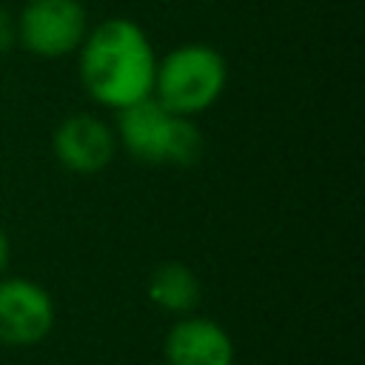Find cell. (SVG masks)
<instances>
[{"mask_svg": "<svg viewBox=\"0 0 365 365\" xmlns=\"http://www.w3.org/2000/svg\"><path fill=\"white\" fill-rule=\"evenodd\" d=\"M14 43H17V26H14V17L0 6V54H6Z\"/></svg>", "mask_w": 365, "mask_h": 365, "instance_id": "9c48e42d", "label": "cell"}, {"mask_svg": "<svg viewBox=\"0 0 365 365\" xmlns=\"http://www.w3.org/2000/svg\"><path fill=\"white\" fill-rule=\"evenodd\" d=\"M165 365H234L231 334L208 317H180L163 342Z\"/></svg>", "mask_w": 365, "mask_h": 365, "instance_id": "52a82bcc", "label": "cell"}, {"mask_svg": "<svg viewBox=\"0 0 365 365\" xmlns=\"http://www.w3.org/2000/svg\"><path fill=\"white\" fill-rule=\"evenodd\" d=\"M54 157L66 171L74 174H97L111 165L117 154V134L114 128L91 114V111H77L68 114L51 137Z\"/></svg>", "mask_w": 365, "mask_h": 365, "instance_id": "8992f818", "label": "cell"}, {"mask_svg": "<svg viewBox=\"0 0 365 365\" xmlns=\"http://www.w3.org/2000/svg\"><path fill=\"white\" fill-rule=\"evenodd\" d=\"M148 299L168 311V314H177V317H185V314H194V308L200 305V297H202V285H200V277L185 265V262H163L151 271L148 277Z\"/></svg>", "mask_w": 365, "mask_h": 365, "instance_id": "ba28073f", "label": "cell"}, {"mask_svg": "<svg viewBox=\"0 0 365 365\" xmlns=\"http://www.w3.org/2000/svg\"><path fill=\"white\" fill-rule=\"evenodd\" d=\"M77 71L86 94L123 111L154 91L157 54L148 34L128 17H108L88 29L77 48Z\"/></svg>", "mask_w": 365, "mask_h": 365, "instance_id": "6da1fadb", "label": "cell"}, {"mask_svg": "<svg viewBox=\"0 0 365 365\" xmlns=\"http://www.w3.org/2000/svg\"><path fill=\"white\" fill-rule=\"evenodd\" d=\"M51 294L26 277H0V342L37 345L54 328Z\"/></svg>", "mask_w": 365, "mask_h": 365, "instance_id": "5b68a950", "label": "cell"}, {"mask_svg": "<svg viewBox=\"0 0 365 365\" xmlns=\"http://www.w3.org/2000/svg\"><path fill=\"white\" fill-rule=\"evenodd\" d=\"M117 145L145 165H194L205 154V137L194 117L163 108L145 97L117 111Z\"/></svg>", "mask_w": 365, "mask_h": 365, "instance_id": "7a4b0ae2", "label": "cell"}, {"mask_svg": "<svg viewBox=\"0 0 365 365\" xmlns=\"http://www.w3.org/2000/svg\"><path fill=\"white\" fill-rule=\"evenodd\" d=\"M9 257H11V245H9L6 231L0 228V277H3V274H6V268H9Z\"/></svg>", "mask_w": 365, "mask_h": 365, "instance_id": "30bf717a", "label": "cell"}, {"mask_svg": "<svg viewBox=\"0 0 365 365\" xmlns=\"http://www.w3.org/2000/svg\"><path fill=\"white\" fill-rule=\"evenodd\" d=\"M14 26L17 43L46 60L74 54L91 29L80 0H29Z\"/></svg>", "mask_w": 365, "mask_h": 365, "instance_id": "277c9868", "label": "cell"}, {"mask_svg": "<svg viewBox=\"0 0 365 365\" xmlns=\"http://www.w3.org/2000/svg\"><path fill=\"white\" fill-rule=\"evenodd\" d=\"M228 83V66L222 54L205 43H185L157 60L151 97L182 117H194L211 108Z\"/></svg>", "mask_w": 365, "mask_h": 365, "instance_id": "3957f363", "label": "cell"}]
</instances>
